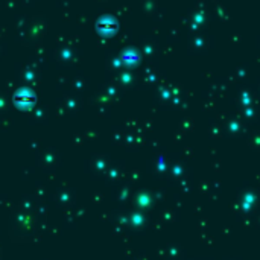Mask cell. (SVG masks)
<instances>
[{
	"label": "cell",
	"mask_w": 260,
	"mask_h": 260,
	"mask_svg": "<svg viewBox=\"0 0 260 260\" xmlns=\"http://www.w3.org/2000/svg\"><path fill=\"white\" fill-rule=\"evenodd\" d=\"M14 102L18 107H32L34 102H35V94L29 88H20L14 94Z\"/></svg>",
	"instance_id": "6da1fadb"
}]
</instances>
